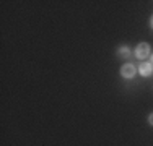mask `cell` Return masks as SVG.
Segmentation results:
<instances>
[{
	"label": "cell",
	"mask_w": 153,
	"mask_h": 146,
	"mask_svg": "<svg viewBox=\"0 0 153 146\" xmlns=\"http://www.w3.org/2000/svg\"><path fill=\"white\" fill-rule=\"evenodd\" d=\"M138 72H140L142 76H150V75H153V65L150 62H143V63H140V67H138Z\"/></svg>",
	"instance_id": "3957f363"
},
{
	"label": "cell",
	"mask_w": 153,
	"mask_h": 146,
	"mask_svg": "<svg viewBox=\"0 0 153 146\" xmlns=\"http://www.w3.org/2000/svg\"><path fill=\"white\" fill-rule=\"evenodd\" d=\"M148 55H150V46H148L147 42H140L135 47V57H138V58H147Z\"/></svg>",
	"instance_id": "6da1fadb"
},
{
	"label": "cell",
	"mask_w": 153,
	"mask_h": 146,
	"mask_svg": "<svg viewBox=\"0 0 153 146\" xmlns=\"http://www.w3.org/2000/svg\"><path fill=\"white\" fill-rule=\"evenodd\" d=\"M148 123H150V125H153V114L148 115Z\"/></svg>",
	"instance_id": "5b68a950"
},
{
	"label": "cell",
	"mask_w": 153,
	"mask_h": 146,
	"mask_svg": "<svg viewBox=\"0 0 153 146\" xmlns=\"http://www.w3.org/2000/svg\"><path fill=\"white\" fill-rule=\"evenodd\" d=\"M135 73H137V68H135V65H132V63H124L121 67V75L124 78H134Z\"/></svg>",
	"instance_id": "7a4b0ae2"
},
{
	"label": "cell",
	"mask_w": 153,
	"mask_h": 146,
	"mask_svg": "<svg viewBox=\"0 0 153 146\" xmlns=\"http://www.w3.org/2000/svg\"><path fill=\"white\" fill-rule=\"evenodd\" d=\"M150 26H152V29H153V16H152V20H150Z\"/></svg>",
	"instance_id": "8992f818"
},
{
	"label": "cell",
	"mask_w": 153,
	"mask_h": 146,
	"mask_svg": "<svg viewBox=\"0 0 153 146\" xmlns=\"http://www.w3.org/2000/svg\"><path fill=\"white\" fill-rule=\"evenodd\" d=\"M152 65H153V55H152Z\"/></svg>",
	"instance_id": "52a82bcc"
},
{
	"label": "cell",
	"mask_w": 153,
	"mask_h": 146,
	"mask_svg": "<svg viewBox=\"0 0 153 146\" xmlns=\"http://www.w3.org/2000/svg\"><path fill=\"white\" fill-rule=\"evenodd\" d=\"M119 55H121V57H127V55H129V47H121V49H119Z\"/></svg>",
	"instance_id": "277c9868"
}]
</instances>
